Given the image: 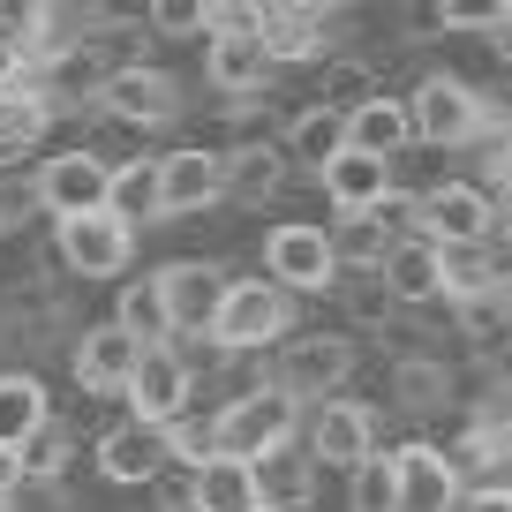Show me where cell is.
I'll return each mask as SVG.
<instances>
[{
    "label": "cell",
    "instance_id": "6da1fadb",
    "mask_svg": "<svg viewBox=\"0 0 512 512\" xmlns=\"http://www.w3.org/2000/svg\"><path fill=\"white\" fill-rule=\"evenodd\" d=\"M407 113H415V144H430V151H467V144H482V128H490L482 91L460 83V76H445V68L407 91Z\"/></svg>",
    "mask_w": 512,
    "mask_h": 512
},
{
    "label": "cell",
    "instance_id": "7a4b0ae2",
    "mask_svg": "<svg viewBox=\"0 0 512 512\" xmlns=\"http://www.w3.org/2000/svg\"><path fill=\"white\" fill-rule=\"evenodd\" d=\"M211 422H219V460H272V452L294 445V430H302V400H287V392H256V400H234V407H211Z\"/></svg>",
    "mask_w": 512,
    "mask_h": 512
},
{
    "label": "cell",
    "instance_id": "3957f363",
    "mask_svg": "<svg viewBox=\"0 0 512 512\" xmlns=\"http://www.w3.org/2000/svg\"><path fill=\"white\" fill-rule=\"evenodd\" d=\"M211 339H219L226 354H279L294 339V294L272 287V279H234Z\"/></svg>",
    "mask_w": 512,
    "mask_h": 512
},
{
    "label": "cell",
    "instance_id": "277c9868",
    "mask_svg": "<svg viewBox=\"0 0 512 512\" xmlns=\"http://www.w3.org/2000/svg\"><path fill=\"white\" fill-rule=\"evenodd\" d=\"M272 384L287 392V400H339L354 384V339H339V332H294L287 347L272 354Z\"/></svg>",
    "mask_w": 512,
    "mask_h": 512
},
{
    "label": "cell",
    "instance_id": "5b68a950",
    "mask_svg": "<svg viewBox=\"0 0 512 512\" xmlns=\"http://www.w3.org/2000/svg\"><path fill=\"white\" fill-rule=\"evenodd\" d=\"M264 279L287 287L294 302L302 294H332L339 287V249H332V226H309V219H287L264 234Z\"/></svg>",
    "mask_w": 512,
    "mask_h": 512
},
{
    "label": "cell",
    "instance_id": "8992f818",
    "mask_svg": "<svg viewBox=\"0 0 512 512\" xmlns=\"http://www.w3.org/2000/svg\"><path fill=\"white\" fill-rule=\"evenodd\" d=\"M113 174H121V166H113L106 151H91V144L53 151V159L38 166V196H46L53 226H61V219H91V211H113Z\"/></svg>",
    "mask_w": 512,
    "mask_h": 512
},
{
    "label": "cell",
    "instance_id": "52a82bcc",
    "mask_svg": "<svg viewBox=\"0 0 512 512\" xmlns=\"http://www.w3.org/2000/svg\"><path fill=\"white\" fill-rule=\"evenodd\" d=\"M159 287H166V309H174V339H211L226 294H234V272L211 264V256H181V264H159Z\"/></svg>",
    "mask_w": 512,
    "mask_h": 512
},
{
    "label": "cell",
    "instance_id": "ba28073f",
    "mask_svg": "<svg viewBox=\"0 0 512 512\" xmlns=\"http://www.w3.org/2000/svg\"><path fill=\"white\" fill-rule=\"evenodd\" d=\"M53 249L76 279H121L128 256H136V226H121L113 211H91V219H61L53 226Z\"/></svg>",
    "mask_w": 512,
    "mask_h": 512
},
{
    "label": "cell",
    "instance_id": "9c48e42d",
    "mask_svg": "<svg viewBox=\"0 0 512 512\" xmlns=\"http://www.w3.org/2000/svg\"><path fill=\"white\" fill-rule=\"evenodd\" d=\"M309 460L317 467H339V475H354L362 460H377V407H362V400H324L317 415H309Z\"/></svg>",
    "mask_w": 512,
    "mask_h": 512
},
{
    "label": "cell",
    "instance_id": "30bf717a",
    "mask_svg": "<svg viewBox=\"0 0 512 512\" xmlns=\"http://www.w3.org/2000/svg\"><path fill=\"white\" fill-rule=\"evenodd\" d=\"M128 415L151 430H174L181 415H196V369L181 362V347H151L136 384H128Z\"/></svg>",
    "mask_w": 512,
    "mask_h": 512
},
{
    "label": "cell",
    "instance_id": "8fae6325",
    "mask_svg": "<svg viewBox=\"0 0 512 512\" xmlns=\"http://www.w3.org/2000/svg\"><path fill=\"white\" fill-rule=\"evenodd\" d=\"M98 113H106L113 128H166L189 113V98H181V76H166V68H128V76L106 83V98H98Z\"/></svg>",
    "mask_w": 512,
    "mask_h": 512
},
{
    "label": "cell",
    "instance_id": "7c38bea8",
    "mask_svg": "<svg viewBox=\"0 0 512 512\" xmlns=\"http://www.w3.org/2000/svg\"><path fill=\"white\" fill-rule=\"evenodd\" d=\"M159 181H166V219H204L211 204H226V151L181 144L159 159Z\"/></svg>",
    "mask_w": 512,
    "mask_h": 512
},
{
    "label": "cell",
    "instance_id": "4fadbf2b",
    "mask_svg": "<svg viewBox=\"0 0 512 512\" xmlns=\"http://www.w3.org/2000/svg\"><path fill=\"white\" fill-rule=\"evenodd\" d=\"M166 460H174V437L151 430V422H113L98 437V475L121 482V490H144V482H166Z\"/></svg>",
    "mask_w": 512,
    "mask_h": 512
},
{
    "label": "cell",
    "instance_id": "5bb4252c",
    "mask_svg": "<svg viewBox=\"0 0 512 512\" xmlns=\"http://www.w3.org/2000/svg\"><path fill=\"white\" fill-rule=\"evenodd\" d=\"M144 354L151 347H136L121 324H91V332L76 339V384L91 392V400H128V384H136Z\"/></svg>",
    "mask_w": 512,
    "mask_h": 512
},
{
    "label": "cell",
    "instance_id": "9a60e30c",
    "mask_svg": "<svg viewBox=\"0 0 512 512\" xmlns=\"http://www.w3.org/2000/svg\"><path fill=\"white\" fill-rule=\"evenodd\" d=\"M332 8H317V0H264V53H272V68H294V61H324V46H332Z\"/></svg>",
    "mask_w": 512,
    "mask_h": 512
},
{
    "label": "cell",
    "instance_id": "2e32d148",
    "mask_svg": "<svg viewBox=\"0 0 512 512\" xmlns=\"http://www.w3.org/2000/svg\"><path fill=\"white\" fill-rule=\"evenodd\" d=\"M279 151H287L294 174H317L324 181L354 151V128H347V113H339V106H302L287 121V136H279Z\"/></svg>",
    "mask_w": 512,
    "mask_h": 512
},
{
    "label": "cell",
    "instance_id": "e0dca14e",
    "mask_svg": "<svg viewBox=\"0 0 512 512\" xmlns=\"http://www.w3.org/2000/svg\"><path fill=\"white\" fill-rule=\"evenodd\" d=\"M460 505H467V482L452 475L445 445L407 437L400 445V512H460Z\"/></svg>",
    "mask_w": 512,
    "mask_h": 512
},
{
    "label": "cell",
    "instance_id": "ac0fdd59",
    "mask_svg": "<svg viewBox=\"0 0 512 512\" xmlns=\"http://www.w3.org/2000/svg\"><path fill=\"white\" fill-rule=\"evenodd\" d=\"M422 226H430L437 249H460V241H490L497 234L482 181H437V189L422 196Z\"/></svg>",
    "mask_w": 512,
    "mask_h": 512
},
{
    "label": "cell",
    "instance_id": "d6986e66",
    "mask_svg": "<svg viewBox=\"0 0 512 512\" xmlns=\"http://www.w3.org/2000/svg\"><path fill=\"white\" fill-rule=\"evenodd\" d=\"M204 76L219 98H256L272 83V53L264 38H204Z\"/></svg>",
    "mask_w": 512,
    "mask_h": 512
},
{
    "label": "cell",
    "instance_id": "ffe728a7",
    "mask_svg": "<svg viewBox=\"0 0 512 512\" xmlns=\"http://www.w3.org/2000/svg\"><path fill=\"white\" fill-rule=\"evenodd\" d=\"M113 324H121L136 347H174V309H166L159 272H151V279H121V294H113Z\"/></svg>",
    "mask_w": 512,
    "mask_h": 512
},
{
    "label": "cell",
    "instance_id": "44dd1931",
    "mask_svg": "<svg viewBox=\"0 0 512 512\" xmlns=\"http://www.w3.org/2000/svg\"><path fill=\"white\" fill-rule=\"evenodd\" d=\"M287 151L279 144H234V159H226V204H272L279 189H287Z\"/></svg>",
    "mask_w": 512,
    "mask_h": 512
},
{
    "label": "cell",
    "instance_id": "7402d4cb",
    "mask_svg": "<svg viewBox=\"0 0 512 512\" xmlns=\"http://www.w3.org/2000/svg\"><path fill=\"white\" fill-rule=\"evenodd\" d=\"M53 422V400H46V384L31 377V369H0V445L23 452L38 430Z\"/></svg>",
    "mask_w": 512,
    "mask_h": 512
},
{
    "label": "cell",
    "instance_id": "603a6c76",
    "mask_svg": "<svg viewBox=\"0 0 512 512\" xmlns=\"http://www.w3.org/2000/svg\"><path fill=\"white\" fill-rule=\"evenodd\" d=\"M347 128H354V151H362V159H400L407 144H415V113H407V98H369L362 113H347Z\"/></svg>",
    "mask_w": 512,
    "mask_h": 512
},
{
    "label": "cell",
    "instance_id": "cb8c5ba5",
    "mask_svg": "<svg viewBox=\"0 0 512 512\" xmlns=\"http://www.w3.org/2000/svg\"><path fill=\"white\" fill-rule=\"evenodd\" d=\"M317 475L324 467L287 445V452H272V460H256V497H264V512H309L317 505Z\"/></svg>",
    "mask_w": 512,
    "mask_h": 512
},
{
    "label": "cell",
    "instance_id": "d4e9b609",
    "mask_svg": "<svg viewBox=\"0 0 512 512\" xmlns=\"http://www.w3.org/2000/svg\"><path fill=\"white\" fill-rule=\"evenodd\" d=\"M384 287L400 309H430L445 302V264H437V241H400L392 264H384Z\"/></svg>",
    "mask_w": 512,
    "mask_h": 512
},
{
    "label": "cell",
    "instance_id": "484cf974",
    "mask_svg": "<svg viewBox=\"0 0 512 512\" xmlns=\"http://www.w3.org/2000/svg\"><path fill=\"white\" fill-rule=\"evenodd\" d=\"M332 249H339V272H384L400 234L377 219V211H339L332 219Z\"/></svg>",
    "mask_w": 512,
    "mask_h": 512
},
{
    "label": "cell",
    "instance_id": "4316f807",
    "mask_svg": "<svg viewBox=\"0 0 512 512\" xmlns=\"http://www.w3.org/2000/svg\"><path fill=\"white\" fill-rule=\"evenodd\" d=\"M392 407L400 415H437V407H452V369L437 362V354H400V369H392Z\"/></svg>",
    "mask_w": 512,
    "mask_h": 512
},
{
    "label": "cell",
    "instance_id": "83f0119b",
    "mask_svg": "<svg viewBox=\"0 0 512 512\" xmlns=\"http://www.w3.org/2000/svg\"><path fill=\"white\" fill-rule=\"evenodd\" d=\"M46 128H53V98H46V83H38V76H23L16 91L0 98V151H8V159H23Z\"/></svg>",
    "mask_w": 512,
    "mask_h": 512
},
{
    "label": "cell",
    "instance_id": "f1b7e54d",
    "mask_svg": "<svg viewBox=\"0 0 512 512\" xmlns=\"http://www.w3.org/2000/svg\"><path fill=\"white\" fill-rule=\"evenodd\" d=\"M113 219L121 226H159L166 219L159 159H121V174H113Z\"/></svg>",
    "mask_w": 512,
    "mask_h": 512
},
{
    "label": "cell",
    "instance_id": "f546056e",
    "mask_svg": "<svg viewBox=\"0 0 512 512\" xmlns=\"http://www.w3.org/2000/svg\"><path fill=\"white\" fill-rule=\"evenodd\" d=\"M324 196H332V211H377L384 196H392V166H384V159H362V151H347V159L324 174Z\"/></svg>",
    "mask_w": 512,
    "mask_h": 512
},
{
    "label": "cell",
    "instance_id": "4dcf8cb0",
    "mask_svg": "<svg viewBox=\"0 0 512 512\" xmlns=\"http://www.w3.org/2000/svg\"><path fill=\"white\" fill-rule=\"evenodd\" d=\"M196 512H264V497H256V467L241 460H211L196 467Z\"/></svg>",
    "mask_w": 512,
    "mask_h": 512
},
{
    "label": "cell",
    "instance_id": "1f68e13d",
    "mask_svg": "<svg viewBox=\"0 0 512 512\" xmlns=\"http://www.w3.org/2000/svg\"><path fill=\"white\" fill-rule=\"evenodd\" d=\"M339 309H347V324H369V332H392L400 324V302H392V287H384V272H339Z\"/></svg>",
    "mask_w": 512,
    "mask_h": 512
},
{
    "label": "cell",
    "instance_id": "d6a6232c",
    "mask_svg": "<svg viewBox=\"0 0 512 512\" xmlns=\"http://www.w3.org/2000/svg\"><path fill=\"white\" fill-rule=\"evenodd\" d=\"M437 264H445V302H452V309H467V302H482V294H497V287H490V241L437 249Z\"/></svg>",
    "mask_w": 512,
    "mask_h": 512
},
{
    "label": "cell",
    "instance_id": "836d02e7",
    "mask_svg": "<svg viewBox=\"0 0 512 512\" xmlns=\"http://www.w3.org/2000/svg\"><path fill=\"white\" fill-rule=\"evenodd\" d=\"M347 512H400V452H377L347 475Z\"/></svg>",
    "mask_w": 512,
    "mask_h": 512
},
{
    "label": "cell",
    "instance_id": "e575fe53",
    "mask_svg": "<svg viewBox=\"0 0 512 512\" xmlns=\"http://www.w3.org/2000/svg\"><path fill=\"white\" fill-rule=\"evenodd\" d=\"M369 98H384V83H377V68H369V61H324V91H317V106L362 113Z\"/></svg>",
    "mask_w": 512,
    "mask_h": 512
},
{
    "label": "cell",
    "instance_id": "d590c367",
    "mask_svg": "<svg viewBox=\"0 0 512 512\" xmlns=\"http://www.w3.org/2000/svg\"><path fill=\"white\" fill-rule=\"evenodd\" d=\"M68 460H76V430H68V422H46V430L23 445V482H61Z\"/></svg>",
    "mask_w": 512,
    "mask_h": 512
},
{
    "label": "cell",
    "instance_id": "8d00e7d4",
    "mask_svg": "<svg viewBox=\"0 0 512 512\" xmlns=\"http://www.w3.org/2000/svg\"><path fill=\"white\" fill-rule=\"evenodd\" d=\"M38 211H46V196H38V174H0V234H23Z\"/></svg>",
    "mask_w": 512,
    "mask_h": 512
},
{
    "label": "cell",
    "instance_id": "74e56055",
    "mask_svg": "<svg viewBox=\"0 0 512 512\" xmlns=\"http://www.w3.org/2000/svg\"><path fill=\"white\" fill-rule=\"evenodd\" d=\"M204 38H264V8H249V0H204Z\"/></svg>",
    "mask_w": 512,
    "mask_h": 512
},
{
    "label": "cell",
    "instance_id": "f35d334b",
    "mask_svg": "<svg viewBox=\"0 0 512 512\" xmlns=\"http://www.w3.org/2000/svg\"><path fill=\"white\" fill-rule=\"evenodd\" d=\"M151 31L189 38V31H204V8H196V0H159V8H151Z\"/></svg>",
    "mask_w": 512,
    "mask_h": 512
},
{
    "label": "cell",
    "instance_id": "ab89813d",
    "mask_svg": "<svg viewBox=\"0 0 512 512\" xmlns=\"http://www.w3.org/2000/svg\"><path fill=\"white\" fill-rule=\"evenodd\" d=\"M16 512H68V490H61V482H23Z\"/></svg>",
    "mask_w": 512,
    "mask_h": 512
},
{
    "label": "cell",
    "instance_id": "60d3db41",
    "mask_svg": "<svg viewBox=\"0 0 512 512\" xmlns=\"http://www.w3.org/2000/svg\"><path fill=\"white\" fill-rule=\"evenodd\" d=\"M490 287L512 302V234H490Z\"/></svg>",
    "mask_w": 512,
    "mask_h": 512
},
{
    "label": "cell",
    "instance_id": "b9f144b4",
    "mask_svg": "<svg viewBox=\"0 0 512 512\" xmlns=\"http://www.w3.org/2000/svg\"><path fill=\"white\" fill-rule=\"evenodd\" d=\"M23 76H31V61H23V46H16V38H0V98L16 91Z\"/></svg>",
    "mask_w": 512,
    "mask_h": 512
},
{
    "label": "cell",
    "instance_id": "7bdbcfd3",
    "mask_svg": "<svg viewBox=\"0 0 512 512\" xmlns=\"http://www.w3.org/2000/svg\"><path fill=\"white\" fill-rule=\"evenodd\" d=\"M460 512H512V482H490V490H467Z\"/></svg>",
    "mask_w": 512,
    "mask_h": 512
},
{
    "label": "cell",
    "instance_id": "ee69618b",
    "mask_svg": "<svg viewBox=\"0 0 512 512\" xmlns=\"http://www.w3.org/2000/svg\"><path fill=\"white\" fill-rule=\"evenodd\" d=\"M490 196V219H497V234H512V181H497V189H482Z\"/></svg>",
    "mask_w": 512,
    "mask_h": 512
},
{
    "label": "cell",
    "instance_id": "f6af8a7d",
    "mask_svg": "<svg viewBox=\"0 0 512 512\" xmlns=\"http://www.w3.org/2000/svg\"><path fill=\"white\" fill-rule=\"evenodd\" d=\"M490 53H497V61H505V68H512V0H505V16H497V23H490Z\"/></svg>",
    "mask_w": 512,
    "mask_h": 512
},
{
    "label": "cell",
    "instance_id": "bcb514c9",
    "mask_svg": "<svg viewBox=\"0 0 512 512\" xmlns=\"http://www.w3.org/2000/svg\"><path fill=\"white\" fill-rule=\"evenodd\" d=\"M16 490H23V452L0 445V497H16Z\"/></svg>",
    "mask_w": 512,
    "mask_h": 512
},
{
    "label": "cell",
    "instance_id": "7dc6e473",
    "mask_svg": "<svg viewBox=\"0 0 512 512\" xmlns=\"http://www.w3.org/2000/svg\"><path fill=\"white\" fill-rule=\"evenodd\" d=\"M0 512H16V497H0Z\"/></svg>",
    "mask_w": 512,
    "mask_h": 512
}]
</instances>
